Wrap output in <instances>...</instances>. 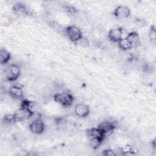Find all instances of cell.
Returning <instances> with one entry per match:
<instances>
[{"instance_id": "obj_1", "label": "cell", "mask_w": 156, "mask_h": 156, "mask_svg": "<svg viewBox=\"0 0 156 156\" xmlns=\"http://www.w3.org/2000/svg\"><path fill=\"white\" fill-rule=\"evenodd\" d=\"M54 99L61 105L65 107H69L72 105L74 101V97L68 93H60L54 94Z\"/></svg>"}, {"instance_id": "obj_2", "label": "cell", "mask_w": 156, "mask_h": 156, "mask_svg": "<svg viewBox=\"0 0 156 156\" xmlns=\"http://www.w3.org/2000/svg\"><path fill=\"white\" fill-rule=\"evenodd\" d=\"M34 115V112L27 107H20L13 113L15 122H21L26 120Z\"/></svg>"}, {"instance_id": "obj_3", "label": "cell", "mask_w": 156, "mask_h": 156, "mask_svg": "<svg viewBox=\"0 0 156 156\" xmlns=\"http://www.w3.org/2000/svg\"><path fill=\"white\" fill-rule=\"evenodd\" d=\"M66 33L68 38L73 42L79 41L82 38V31L77 26H69L66 29Z\"/></svg>"}, {"instance_id": "obj_4", "label": "cell", "mask_w": 156, "mask_h": 156, "mask_svg": "<svg viewBox=\"0 0 156 156\" xmlns=\"http://www.w3.org/2000/svg\"><path fill=\"white\" fill-rule=\"evenodd\" d=\"M21 71L19 66L15 64L10 65L7 69L6 79L7 80L12 82L17 80L20 76Z\"/></svg>"}, {"instance_id": "obj_5", "label": "cell", "mask_w": 156, "mask_h": 156, "mask_svg": "<svg viewBox=\"0 0 156 156\" xmlns=\"http://www.w3.org/2000/svg\"><path fill=\"white\" fill-rule=\"evenodd\" d=\"M29 129L33 133L41 134L44 131L45 126L40 118H37L30 123Z\"/></svg>"}, {"instance_id": "obj_6", "label": "cell", "mask_w": 156, "mask_h": 156, "mask_svg": "<svg viewBox=\"0 0 156 156\" xmlns=\"http://www.w3.org/2000/svg\"><path fill=\"white\" fill-rule=\"evenodd\" d=\"M98 127L102 132L104 136H106L111 135L115 129V125L112 122L105 121L99 124Z\"/></svg>"}, {"instance_id": "obj_7", "label": "cell", "mask_w": 156, "mask_h": 156, "mask_svg": "<svg viewBox=\"0 0 156 156\" xmlns=\"http://www.w3.org/2000/svg\"><path fill=\"white\" fill-rule=\"evenodd\" d=\"M113 14L118 19H125L130 16V10L127 6L119 5L115 9Z\"/></svg>"}, {"instance_id": "obj_8", "label": "cell", "mask_w": 156, "mask_h": 156, "mask_svg": "<svg viewBox=\"0 0 156 156\" xmlns=\"http://www.w3.org/2000/svg\"><path fill=\"white\" fill-rule=\"evenodd\" d=\"M74 112L78 117L85 118L89 115L90 110L87 105L84 104H79L76 105Z\"/></svg>"}, {"instance_id": "obj_9", "label": "cell", "mask_w": 156, "mask_h": 156, "mask_svg": "<svg viewBox=\"0 0 156 156\" xmlns=\"http://www.w3.org/2000/svg\"><path fill=\"white\" fill-rule=\"evenodd\" d=\"M122 30L121 27H115L112 29L108 34L109 39L113 41L118 43L119 41L122 38Z\"/></svg>"}, {"instance_id": "obj_10", "label": "cell", "mask_w": 156, "mask_h": 156, "mask_svg": "<svg viewBox=\"0 0 156 156\" xmlns=\"http://www.w3.org/2000/svg\"><path fill=\"white\" fill-rule=\"evenodd\" d=\"M12 12L17 15V16H26L27 15L29 14V11L28 9H27L26 6L22 4V3H16L15 4L13 7H12Z\"/></svg>"}, {"instance_id": "obj_11", "label": "cell", "mask_w": 156, "mask_h": 156, "mask_svg": "<svg viewBox=\"0 0 156 156\" xmlns=\"http://www.w3.org/2000/svg\"><path fill=\"white\" fill-rule=\"evenodd\" d=\"M9 93L10 96L13 99H20L23 98V91L19 86L14 85L11 87L9 89Z\"/></svg>"}, {"instance_id": "obj_12", "label": "cell", "mask_w": 156, "mask_h": 156, "mask_svg": "<svg viewBox=\"0 0 156 156\" xmlns=\"http://www.w3.org/2000/svg\"><path fill=\"white\" fill-rule=\"evenodd\" d=\"M86 133L89 139L93 138H98L104 140L105 137L102 132L98 129V127H93L87 130Z\"/></svg>"}, {"instance_id": "obj_13", "label": "cell", "mask_w": 156, "mask_h": 156, "mask_svg": "<svg viewBox=\"0 0 156 156\" xmlns=\"http://www.w3.org/2000/svg\"><path fill=\"white\" fill-rule=\"evenodd\" d=\"M127 39L130 41V43L132 44V46H135L140 41V37L139 35L136 32H131L126 37Z\"/></svg>"}, {"instance_id": "obj_14", "label": "cell", "mask_w": 156, "mask_h": 156, "mask_svg": "<svg viewBox=\"0 0 156 156\" xmlns=\"http://www.w3.org/2000/svg\"><path fill=\"white\" fill-rule=\"evenodd\" d=\"M11 58V55L5 49H1L0 51V62L2 65L6 64Z\"/></svg>"}, {"instance_id": "obj_15", "label": "cell", "mask_w": 156, "mask_h": 156, "mask_svg": "<svg viewBox=\"0 0 156 156\" xmlns=\"http://www.w3.org/2000/svg\"><path fill=\"white\" fill-rule=\"evenodd\" d=\"M119 47L123 51H127L132 48V46L130 41L127 39V38H122L118 42Z\"/></svg>"}, {"instance_id": "obj_16", "label": "cell", "mask_w": 156, "mask_h": 156, "mask_svg": "<svg viewBox=\"0 0 156 156\" xmlns=\"http://www.w3.org/2000/svg\"><path fill=\"white\" fill-rule=\"evenodd\" d=\"M90 145L93 149H97L102 144L103 140L98 138H90Z\"/></svg>"}, {"instance_id": "obj_17", "label": "cell", "mask_w": 156, "mask_h": 156, "mask_svg": "<svg viewBox=\"0 0 156 156\" xmlns=\"http://www.w3.org/2000/svg\"><path fill=\"white\" fill-rule=\"evenodd\" d=\"M149 37L150 41L154 44H155L156 41V31H155V27L154 25H152L150 28Z\"/></svg>"}, {"instance_id": "obj_18", "label": "cell", "mask_w": 156, "mask_h": 156, "mask_svg": "<svg viewBox=\"0 0 156 156\" xmlns=\"http://www.w3.org/2000/svg\"><path fill=\"white\" fill-rule=\"evenodd\" d=\"M133 151V148L130 145H126L121 149V152L123 155H126L132 153Z\"/></svg>"}, {"instance_id": "obj_19", "label": "cell", "mask_w": 156, "mask_h": 156, "mask_svg": "<svg viewBox=\"0 0 156 156\" xmlns=\"http://www.w3.org/2000/svg\"><path fill=\"white\" fill-rule=\"evenodd\" d=\"M3 120L7 124H11V123L15 122L13 114H7V115H5Z\"/></svg>"}, {"instance_id": "obj_20", "label": "cell", "mask_w": 156, "mask_h": 156, "mask_svg": "<svg viewBox=\"0 0 156 156\" xmlns=\"http://www.w3.org/2000/svg\"><path fill=\"white\" fill-rule=\"evenodd\" d=\"M102 154L104 156H115L116 155V154L114 152V151L112 149H105L104 150Z\"/></svg>"}]
</instances>
